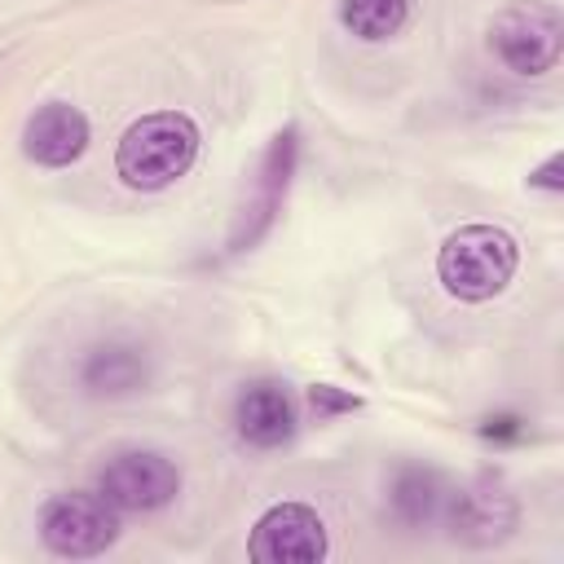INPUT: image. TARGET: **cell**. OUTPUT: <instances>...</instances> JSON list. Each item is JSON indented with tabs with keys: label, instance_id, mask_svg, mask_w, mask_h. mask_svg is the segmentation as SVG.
Listing matches in <instances>:
<instances>
[{
	"label": "cell",
	"instance_id": "cell-9",
	"mask_svg": "<svg viewBox=\"0 0 564 564\" xmlns=\"http://www.w3.org/2000/svg\"><path fill=\"white\" fill-rule=\"evenodd\" d=\"M84 150H88V119L66 101H48L22 123V154L40 167H70Z\"/></svg>",
	"mask_w": 564,
	"mask_h": 564
},
{
	"label": "cell",
	"instance_id": "cell-6",
	"mask_svg": "<svg viewBox=\"0 0 564 564\" xmlns=\"http://www.w3.org/2000/svg\"><path fill=\"white\" fill-rule=\"evenodd\" d=\"M295 159H300V132H295V123H286V128L269 141V150H264V159H260L256 189L247 194V203H242V212H238V220H234V229H229V251H234V256L260 247L264 234L278 225L282 203H286V189H291V176H295Z\"/></svg>",
	"mask_w": 564,
	"mask_h": 564
},
{
	"label": "cell",
	"instance_id": "cell-14",
	"mask_svg": "<svg viewBox=\"0 0 564 564\" xmlns=\"http://www.w3.org/2000/svg\"><path fill=\"white\" fill-rule=\"evenodd\" d=\"M308 405H313L317 419H335V414L361 410V397H357V392H344V388H335V383H313V388H308Z\"/></svg>",
	"mask_w": 564,
	"mask_h": 564
},
{
	"label": "cell",
	"instance_id": "cell-16",
	"mask_svg": "<svg viewBox=\"0 0 564 564\" xmlns=\"http://www.w3.org/2000/svg\"><path fill=\"white\" fill-rule=\"evenodd\" d=\"M480 436H489V441H520L524 436V423L516 414H494V419L480 423Z\"/></svg>",
	"mask_w": 564,
	"mask_h": 564
},
{
	"label": "cell",
	"instance_id": "cell-12",
	"mask_svg": "<svg viewBox=\"0 0 564 564\" xmlns=\"http://www.w3.org/2000/svg\"><path fill=\"white\" fill-rule=\"evenodd\" d=\"M445 498H449V485H445L441 471H432V467H401V471L392 476V489H388V502H392L397 524H405V529H414V533L441 524Z\"/></svg>",
	"mask_w": 564,
	"mask_h": 564
},
{
	"label": "cell",
	"instance_id": "cell-7",
	"mask_svg": "<svg viewBox=\"0 0 564 564\" xmlns=\"http://www.w3.org/2000/svg\"><path fill=\"white\" fill-rule=\"evenodd\" d=\"M97 494L119 511H159L181 494V467L159 449H119L101 463Z\"/></svg>",
	"mask_w": 564,
	"mask_h": 564
},
{
	"label": "cell",
	"instance_id": "cell-15",
	"mask_svg": "<svg viewBox=\"0 0 564 564\" xmlns=\"http://www.w3.org/2000/svg\"><path fill=\"white\" fill-rule=\"evenodd\" d=\"M529 185L533 189H546V194H560L564 189V154H551L542 167L529 172Z\"/></svg>",
	"mask_w": 564,
	"mask_h": 564
},
{
	"label": "cell",
	"instance_id": "cell-10",
	"mask_svg": "<svg viewBox=\"0 0 564 564\" xmlns=\"http://www.w3.org/2000/svg\"><path fill=\"white\" fill-rule=\"evenodd\" d=\"M295 401H291V392L282 388V383H273V379H256V383H247L242 392H238V401H234V427H238V436L247 441V445H256V449H278V445H286L291 436H295Z\"/></svg>",
	"mask_w": 564,
	"mask_h": 564
},
{
	"label": "cell",
	"instance_id": "cell-4",
	"mask_svg": "<svg viewBox=\"0 0 564 564\" xmlns=\"http://www.w3.org/2000/svg\"><path fill=\"white\" fill-rule=\"evenodd\" d=\"M489 48L516 75H546L560 62V48H564V18H560L555 4H542V0L511 4L494 18Z\"/></svg>",
	"mask_w": 564,
	"mask_h": 564
},
{
	"label": "cell",
	"instance_id": "cell-3",
	"mask_svg": "<svg viewBox=\"0 0 564 564\" xmlns=\"http://www.w3.org/2000/svg\"><path fill=\"white\" fill-rule=\"evenodd\" d=\"M40 542L62 560H93L119 542V507L101 494H53L40 507Z\"/></svg>",
	"mask_w": 564,
	"mask_h": 564
},
{
	"label": "cell",
	"instance_id": "cell-13",
	"mask_svg": "<svg viewBox=\"0 0 564 564\" xmlns=\"http://www.w3.org/2000/svg\"><path fill=\"white\" fill-rule=\"evenodd\" d=\"M339 22L357 40H392L410 22V0H339Z\"/></svg>",
	"mask_w": 564,
	"mask_h": 564
},
{
	"label": "cell",
	"instance_id": "cell-8",
	"mask_svg": "<svg viewBox=\"0 0 564 564\" xmlns=\"http://www.w3.org/2000/svg\"><path fill=\"white\" fill-rule=\"evenodd\" d=\"M247 555L260 564H317L326 560V524L304 502H278L256 520Z\"/></svg>",
	"mask_w": 564,
	"mask_h": 564
},
{
	"label": "cell",
	"instance_id": "cell-1",
	"mask_svg": "<svg viewBox=\"0 0 564 564\" xmlns=\"http://www.w3.org/2000/svg\"><path fill=\"white\" fill-rule=\"evenodd\" d=\"M198 141V123L185 110H154L119 137L115 172L132 189H167L194 167Z\"/></svg>",
	"mask_w": 564,
	"mask_h": 564
},
{
	"label": "cell",
	"instance_id": "cell-5",
	"mask_svg": "<svg viewBox=\"0 0 564 564\" xmlns=\"http://www.w3.org/2000/svg\"><path fill=\"white\" fill-rule=\"evenodd\" d=\"M441 524L449 529V538L458 546L485 551V546H498V542H507L516 533L520 507H516V494L498 476L485 471V476L467 480L463 489H449L445 511H441Z\"/></svg>",
	"mask_w": 564,
	"mask_h": 564
},
{
	"label": "cell",
	"instance_id": "cell-11",
	"mask_svg": "<svg viewBox=\"0 0 564 564\" xmlns=\"http://www.w3.org/2000/svg\"><path fill=\"white\" fill-rule=\"evenodd\" d=\"M150 383V352L128 344V339H106V344H93L79 361V388L88 397H106V401H119V397H132Z\"/></svg>",
	"mask_w": 564,
	"mask_h": 564
},
{
	"label": "cell",
	"instance_id": "cell-2",
	"mask_svg": "<svg viewBox=\"0 0 564 564\" xmlns=\"http://www.w3.org/2000/svg\"><path fill=\"white\" fill-rule=\"evenodd\" d=\"M516 264H520V247L498 225H463L436 251V278L463 304H485L502 295L507 282L516 278Z\"/></svg>",
	"mask_w": 564,
	"mask_h": 564
}]
</instances>
